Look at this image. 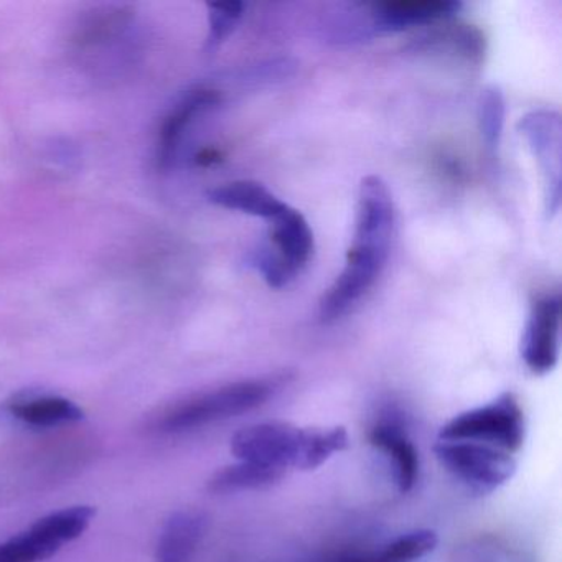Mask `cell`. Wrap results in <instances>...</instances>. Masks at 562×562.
<instances>
[{
	"instance_id": "6da1fadb",
	"label": "cell",
	"mask_w": 562,
	"mask_h": 562,
	"mask_svg": "<svg viewBox=\"0 0 562 562\" xmlns=\"http://www.w3.org/2000/svg\"><path fill=\"white\" fill-rule=\"evenodd\" d=\"M393 223V200L386 183L376 176L361 180L353 246L344 271L322 299V321H337L373 288L390 252Z\"/></svg>"
},
{
	"instance_id": "7a4b0ae2",
	"label": "cell",
	"mask_w": 562,
	"mask_h": 562,
	"mask_svg": "<svg viewBox=\"0 0 562 562\" xmlns=\"http://www.w3.org/2000/svg\"><path fill=\"white\" fill-rule=\"evenodd\" d=\"M278 390L274 378L238 381L209 393L196 394L170 407L159 420L162 432H186L218 420L241 416L271 400Z\"/></svg>"
},
{
	"instance_id": "3957f363",
	"label": "cell",
	"mask_w": 562,
	"mask_h": 562,
	"mask_svg": "<svg viewBox=\"0 0 562 562\" xmlns=\"http://www.w3.org/2000/svg\"><path fill=\"white\" fill-rule=\"evenodd\" d=\"M232 453L241 462L284 470H315L314 427L289 423H259L232 437Z\"/></svg>"
},
{
	"instance_id": "277c9868",
	"label": "cell",
	"mask_w": 562,
	"mask_h": 562,
	"mask_svg": "<svg viewBox=\"0 0 562 562\" xmlns=\"http://www.w3.org/2000/svg\"><path fill=\"white\" fill-rule=\"evenodd\" d=\"M525 439V411L509 391L483 406L457 414L439 430V440L485 443L512 456L521 450Z\"/></svg>"
},
{
	"instance_id": "5b68a950",
	"label": "cell",
	"mask_w": 562,
	"mask_h": 562,
	"mask_svg": "<svg viewBox=\"0 0 562 562\" xmlns=\"http://www.w3.org/2000/svg\"><path fill=\"white\" fill-rule=\"evenodd\" d=\"M434 453L450 475L479 495H488L502 488L518 469L512 453L485 443L437 440Z\"/></svg>"
},
{
	"instance_id": "8992f818",
	"label": "cell",
	"mask_w": 562,
	"mask_h": 562,
	"mask_svg": "<svg viewBox=\"0 0 562 562\" xmlns=\"http://www.w3.org/2000/svg\"><path fill=\"white\" fill-rule=\"evenodd\" d=\"M93 506H71L37 519L24 532L0 542V562H42L60 551L65 542L80 538L93 521Z\"/></svg>"
},
{
	"instance_id": "52a82bcc",
	"label": "cell",
	"mask_w": 562,
	"mask_h": 562,
	"mask_svg": "<svg viewBox=\"0 0 562 562\" xmlns=\"http://www.w3.org/2000/svg\"><path fill=\"white\" fill-rule=\"evenodd\" d=\"M519 133L541 166L546 212L555 215L561 205V117L554 111H532L519 121Z\"/></svg>"
},
{
	"instance_id": "ba28073f",
	"label": "cell",
	"mask_w": 562,
	"mask_h": 562,
	"mask_svg": "<svg viewBox=\"0 0 562 562\" xmlns=\"http://www.w3.org/2000/svg\"><path fill=\"white\" fill-rule=\"evenodd\" d=\"M559 330H561V301L559 297L539 299L532 305L521 340V358L531 373L548 374L559 360Z\"/></svg>"
},
{
	"instance_id": "9c48e42d",
	"label": "cell",
	"mask_w": 562,
	"mask_h": 562,
	"mask_svg": "<svg viewBox=\"0 0 562 562\" xmlns=\"http://www.w3.org/2000/svg\"><path fill=\"white\" fill-rule=\"evenodd\" d=\"M371 446L380 450L391 469L400 493H409L419 480V453L407 430L397 420H381L370 432Z\"/></svg>"
},
{
	"instance_id": "30bf717a",
	"label": "cell",
	"mask_w": 562,
	"mask_h": 562,
	"mask_svg": "<svg viewBox=\"0 0 562 562\" xmlns=\"http://www.w3.org/2000/svg\"><path fill=\"white\" fill-rule=\"evenodd\" d=\"M371 27L376 32H401L416 25L429 24L449 18L459 11V2L424 0V2H386L371 4Z\"/></svg>"
},
{
	"instance_id": "8fae6325",
	"label": "cell",
	"mask_w": 562,
	"mask_h": 562,
	"mask_svg": "<svg viewBox=\"0 0 562 562\" xmlns=\"http://www.w3.org/2000/svg\"><path fill=\"white\" fill-rule=\"evenodd\" d=\"M209 528V518L199 509L173 513L157 542V562H190Z\"/></svg>"
},
{
	"instance_id": "7c38bea8",
	"label": "cell",
	"mask_w": 562,
	"mask_h": 562,
	"mask_svg": "<svg viewBox=\"0 0 562 562\" xmlns=\"http://www.w3.org/2000/svg\"><path fill=\"white\" fill-rule=\"evenodd\" d=\"M268 245L295 276L314 251V233L307 220L288 205L281 215L272 220L271 243Z\"/></svg>"
},
{
	"instance_id": "4fadbf2b",
	"label": "cell",
	"mask_w": 562,
	"mask_h": 562,
	"mask_svg": "<svg viewBox=\"0 0 562 562\" xmlns=\"http://www.w3.org/2000/svg\"><path fill=\"white\" fill-rule=\"evenodd\" d=\"M210 202L223 209L235 210V212L246 213V215L258 216V218L272 220L281 215L288 205L274 193L269 192L265 186L258 182L226 183V186L213 189L209 193Z\"/></svg>"
},
{
	"instance_id": "5bb4252c",
	"label": "cell",
	"mask_w": 562,
	"mask_h": 562,
	"mask_svg": "<svg viewBox=\"0 0 562 562\" xmlns=\"http://www.w3.org/2000/svg\"><path fill=\"white\" fill-rule=\"evenodd\" d=\"M437 544L439 536L434 529H414L374 549L344 555L338 562H416L430 554Z\"/></svg>"
},
{
	"instance_id": "9a60e30c",
	"label": "cell",
	"mask_w": 562,
	"mask_h": 562,
	"mask_svg": "<svg viewBox=\"0 0 562 562\" xmlns=\"http://www.w3.org/2000/svg\"><path fill=\"white\" fill-rule=\"evenodd\" d=\"M15 419L37 427H55L61 424L80 423L83 409L74 401L61 396H32L18 400L9 406Z\"/></svg>"
},
{
	"instance_id": "2e32d148",
	"label": "cell",
	"mask_w": 562,
	"mask_h": 562,
	"mask_svg": "<svg viewBox=\"0 0 562 562\" xmlns=\"http://www.w3.org/2000/svg\"><path fill=\"white\" fill-rule=\"evenodd\" d=\"M284 470L274 467L258 465V463L241 462L223 467L209 480V490L215 495L262 490L281 482Z\"/></svg>"
},
{
	"instance_id": "e0dca14e",
	"label": "cell",
	"mask_w": 562,
	"mask_h": 562,
	"mask_svg": "<svg viewBox=\"0 0 562 562\" xmlns=\"http://www.w3.org/2000/svg\"><path fill=\"white\" fill-rule=\"evenodd\" d=\"M215 103L216 97L212 91H195L179 104V108L173 111L172 116L164 126L162 139H160L159 146V160L162 166H169L172 162L183 133H186L187 126L192 123L193 117L202 111L209 110Z\"/></svg>"
},
{
	"instance_id": "ac0fdd59",
	"label": "cell",
	"mask_w": 562,
	"mask_h": 562,
	"mask_svg": "<svg viewBox=\"0 0 562 562\" xmlns=\"http://www.w3.org/2000/svg\"><path fill=\"white\" fill-rule=\"evenodd\" d=\"M505 123V100L498 88L483 91L479 101V126L483 143L488 149L495 150L502 137Z\"/></svg>"
},
{
	"instance_id": "d6986e66",
	"label": "cell",
	"mask_w": 562,
	"mask_h": 562,
	"mask_svg": "<svg viewBox=\"0 0 562 562\" xmlns=\"http://www.w3.org/2000/svg\"><path fill=\"white\" fill-rule=\"evenodd\" d=\"M209 48L218 47L235 31L243 15V4L210 5Z\"/></svg>"
}]
</instances>
